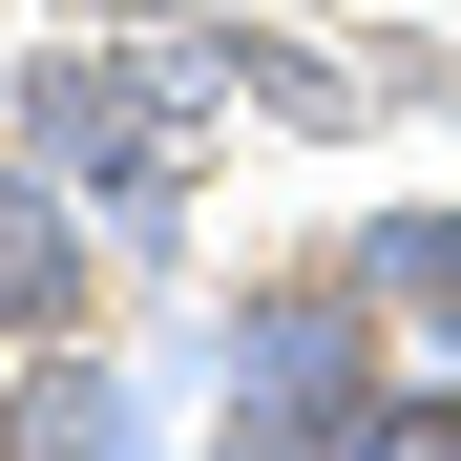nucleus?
Here are the masks:
<instances>
[{
  "label": "nucleus",
  "instance_id": "f257e3e1",
  "mask_svg": "<svg viewBox=\"0 0 461 461\" xmlns=\"http://www.w3.org/2000/svg\"><path fill=\"white\" fill-rule=\"evenodd\" d=\"M0 126H22L42 168H85L126 252H189V105L147 85V42H126V22H105V42H42L22 85H0Z\"/></svg>",
  "mask_w": 461,
  "mask_h": 461
},
{
  "label": "nucleus",
  "instance_id": "f03ea898",
  "mask_svg": "<svg viewBox=\"0 0 461 461\" xmlns=\"http://www.w3.org/2000/svg\"><path fill=\"white\" fill-rule=\"evenodd\" d=\"M210 377H230L252 420H336V399L399 377V315L357 294V252H294V273H230V294H210Z\"/></svg>",
  "mask_w": 461,
  "mask_h": 461
},
{
  "label": "nucleus",
  "instance_id": "7ed1b4c3",
  "mask_svg": "<svg viewBox=\"0 0 461 461\" xmlns=\"http://www.w3.org/2000/svg\"><path fill=\"white\" fill-rule=\"evenodd\" d=\"M126 42H147V85H168L189 126H294V147H357L377 126V63H336V42H294V22H230V0H126Z\"/></svg>",
  "mask_w": 461,
  "mask_h": 461
},
{
  "label": "nucleus",
  "instance_id": "20e7f679",
  "mask_svg": "<svg viewBox=\"0 0 461 461\" xmlns=\"http://www.w3.org/2000/svg\"><path fill=\"white\" fill-rule=\"evenodd\" d=\"M105 252H126L105 189L42 168V147L0 126V336H85V315H105Z\"/></svg>",
  "mask_w": 461,
  "mask_h": 461
},
{
  "label": "nucleus",
  "instance_id": "39448f33",
  "mask_svg": "<svg viewBox=\"0 0 461 461\" xmlns=\"http://www.w3.org/2000/svg\"><path fill=\"white\" fill-rule=\"evenodd\" d=\"M210 461H461V357L440 377H377V399H336V420H252L230 399Z\"/></svg>",
  "mask_w": 461,
  "mask_h": 461
},
{
  "label": "nucleus",
  "instance_id": "423d86ee",
  "mask_svg": "<svg viewBox=\"0 0 461 461\" xmlns=\"http://www.w3.org/2000/svg\"><path fill=\"white\" fill-rule=\"evenodd\" d=\"M336 252H357V294H377V315H399V336H420V315H440V294H461V210H440V189H420V210H357V230H336Z\"/></svg>",
  "mask_w": 461,
  "mask_h": 461
},
{
  "label": "nucleus",
  "instance_id": "0eeeda50",
  "mask_svg": "<svg viewBox=\"0 0 461 461\" xmlns=\"http://www.w3.org/2000/svg\"><path fill=\"white\" fill-rule=\"evenodd\" d=\"M420 336H440V357H461V294H440V315H420Z\"/></svg>",
  "mask_w": 461,
  "mask_h": 461
}]
</instances>
